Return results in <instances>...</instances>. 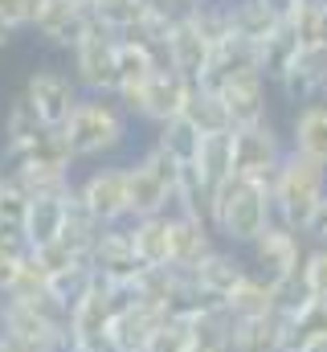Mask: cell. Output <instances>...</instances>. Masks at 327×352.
Returning <instances> with one entry per match:
<instances>
[{"instance_id":"cell-1","label":"cell","mask_w":327,"mask_h":352,"mask_svg":"<svg viewBox=\"0 0 327 352\" xmlns=\"http://www.w3.org/2000/svg\"><path fill=\"white\" fill-rule=\"evenodd\" d=\"M274 221V201H270V180H245L229 176L209 192V226L225 246H253Z\"/></svg>"},{"instance_id":"cell-2","label":"cell","mask_w":327,"mask_h":352,"mask_svg":"<svg viewBox=\"0 0 327 352\" xmlns=\"http://www.w3.org/2000/svg\"><path fill=\"white\" fill-rule=\"evenodd\" d=\"M327 197V168L299 156L295 148L286 152V160L278 164V173L270 176V201H274V221L291 226V230H307V221L315 217V209Z\"/></svg>"},{"instance_id":"cell-3","label":"cell","mask_w":327,"mask_h":352,"mask_svg":"<svg viewBox=\"0 0 327 352\" xmlns=\"http://www.w3.org/2000/svg\"><path fill=\"white\" fill-rule=\"evenodd\" d=\"M131 115L119 107V98H98V94H86L78 102V111L70 115V123L62 127L66 140H70V152L74 160H102L111 152H119L127 144V123Z\"/></svg>"},{"instance_id":"cell-4","label":"cell","mask_w":327,"mask_h":352,"mask_svg":"<svg viewBox=\"0 0 327 352\" xmlns=\"http://www.w3.org/2000/svg\"><path fill=\"white\" fill-rule=\"evenodd\" d=\"M70 62H74V78H78L82 94L115 98V90H119V37L106 33L94 16H90L86 37L70 50Z\"/></svg>"},{"instance_id":"cell-5","label":"cell","mask_w":327,"mask_h":352,"mask_svg":"<svg viewBox=\"0 0 327 352\" xmlns=\"http://www.w3.org/2000/svg\"><path fill=\"white\" fill-rule=\"evenodd\" d=\"M119 303H123L119 287H111L106 278L94 274L90 291L82 295L78 303H74V311H70V340H74V349L78 352H111L106 349V332H111V320H115Z\"/></svg>"},{"instance_id":"cell-6","label":"cell","mask_w":327,"mask_h":352,"mask_svg":"<svg viewBox=\"0 0 327 352\" xmlns=\"http://www.w3.org/2000/svg\"><path fill=\"white\" fill-rule=\"evenodd\" d=\"M307 250H311V242L299 230L270 221V230L249 246V266H253V274H262L270 283H291V278H299Z\"/></svg>"},{"instance_id":"cell-7","label":"cell","mask_w":327,"mask_h":352,"mask_svg":"<svg viewBox=\"0 0 327 352\" xmlns=\"http://www.w3.org/2000/svg\"><path fill=\"white\" fill-rule=\"evenodd\" d=\"M78 201L98 226H127L131 221V184L123 164L94 168L78 180Z\"/></svg>"},{"instance_id":"cell-8","label":"cell","mask_w":327,"mask_h":352,"mask_svg":"<svg viewBox=\"0 0 327 352\" xmlns=\"http://www.w3.org/2000/svg\"><path fill=\"white\" fill-rule=\"evenodd\" d=\"M25 98L37 107V115H41L45 127L62 131L86 94H82V87H78L74 74H66V70H58V66H41L37 74H29V82H25Z\"/></svg>"},{"instance_id":"cell-9","label":"cell","mask_w":327,"mask_h":352,"mask_svg":"<svg viewBox=\"0 0 327 352\" xmlns=\"http://www.w3.org/2000/svg\"><path fill=\"white\" fill-rule=\"evenodd\" d=\"M291 144H282V135L274 131V123H258V127H238L234 131V176L245 180H270L278 173V164L286 160Z\"/></svg>"},{"instance_id":"cell-10","label":"cell","mask_w":327,"mask_h":352,"mask_svg":"<svg viewBox=\"0 0 327 352\" xmlns=\"http://www.w3.org/2000/svg\"><path fill=\"white\" fill-rule=\"evenodd\" d=\"M172 316H164L160 307L144 303L139 295H127L111 320V332H106V349L111 352H148L156 332L168 324Z\"/></svg>"},{"instance_id":"cell-11","label":"cell","mask_w":327,"mask_h":352,"mask_svg":"<svg viewBox=\"0 0 327 352\" xmlns=\"http://www.w3.org/2000/svg\"><path fill=\"white\" fill-rule=\"evenodd\" d=\"M90 270H94L98 278H106L111 287H119V291L139 283L144 266L135 258V246H131V230H127V226H106V230L98 234V242H94V250H90Z\"/></svg>"},{"instance_id":"cell-12","label":"cell","mask_w":327,"mask_h":352,"mask_svg":"<svg viewBox=\"0 0 327 352\" xmlns=\"http://www.w3.org/2000/svg\"><path fill=\"white\" fill-rule=\"evenodd\" d=\"M249 274H253V266L245 263L234 246H217L205 263L192 270V287H196V295H201L205 303L225 307V303H229V295L242 287Z\"/></svg>"},{"instance_id":"cell-13","label":"cell","mask_w":327,"mask_h":352,"mask_svg":"<svg viewBox=\"0 0 327 352\" xmlns=\"http://www.w3.org/2000/svg\"><path fill=\"white\" fill-rule=\"evenodd\" d=\"M192 94L196 87L188 82V78H180L176 70H156L152 74V82L144 87V98H139V119H148L152 127H164V123H172V119H180L184 111H188V102H192Z\"/></svg>"},{"instance_id":"cell-14","label":"cell","mask_w":327,"mask_h":352,"mask_svg":"<svg viewBox=\"0 0 327 352\" xmlns=\"http://www.w3.org/2000/svg\"><path fill=\"white\" fill-rule=\"evenodd\" d=\"M74 152H70V140L66 131H45L41 140H33L29 148L21 152H8L0 156V168L4 173H54V176H74Z\"/></svg>"},{"instance_id":"cell-15","label":"cell","mask_w":327,"mask_h":352,"mask_svg":"<svg viewBox=\"0 0 327 352\" xmlns=\"http://www.w3.org/2000/svg\"><path fill=\"white\" fill-rule=\"evenodd\" d=\"M33 29L58 45V50H74L86 29H90V8L82 0H41L37 4V16H33Z\"/></svg>"},{"instance_id":"cell-16","label":"cell","mask_w":327,"mask_h":352,"mask_svg":"<svg viewBox=\"0 0 327 352\" xmlns=\"http://www.w3.org/2000/svg\"><path fill=\"white\" fill-rule=\"evenodd\" d=\"M209 62H213V41L201 37V29L188 16H180L172 25V37H168V70H176L180 78L201 87L209 74Z\"/></svg>"},{"instance_id":"cell-17","label":"cell","mask_w":327,"mask_h":352,"mask_svg":"<svg viewBox=\"0 0 327 352\" xmlns=\"http://www.w3.org/2000/svg\"><path fill=\"white\" fill-rule=\"evenodd\" d=\"M324 90H327V45L303 50L299 62L278 78V94H282L286 102H295V111L307 107V102H319Z\"/></svg>"},{"instance_id":"cell-18","label":"cell","mask_w":327,"mask_h":352,"mask_svg":"<svg viewBox=\"0 0 327 352\" xmlns=\"http://www.w3.org/2000/svg\"><path fill=\"white\" fill-rule=\"evenodd\" d=\"M217 234L205 217H184V213H172V266L192 274L196 266L205 263L213 250H217Z\"/></svg>"},{"instance_id":"cell-19","label":"cell","mask_w":327,"mask_h":352,"mask_svg":"<svg viewBox=\"0 0 327 352\" xmlns=\"http://www.w3.org/2000/svg\"><path fill=\"white\" fill-rule=\"evenodd\" d=\"M245 74H262V54L258 45H249L242 37H229L221 45H213V62H209V74H205V90H225L229 82H238Z\"/></svg>"},{"instance_id":"cell-20","label":"cell","mask_w":327,"mask_h":352,"mask_svg":"<svg viewBox=\"0 0 327 352\" xmlns=\"http://www.w3.org/2000/svg\"><path fill=\"white\" fill-rule=\"evenodd\" d=\"M229 107V119H234V131L238 127H258V123H270V82L262 74H245L238 82H229L225 90H217Z\"/></svg>"},{"instance_id":"cell-21","label":"cell","mask_w":327,"mask_h":352,"mask_svg":"<svg viewBox=\"0 0 327 352\" xmlns=\"http://www.w3.org/2000/svg\"><path fill=\"white\" fill-rule=\"evenodd\" d=\"M127 230H131V246H135V258L144 270H168L172 266V213L127 221Z\"/></svg>"},{"instance_id":"cell-22","label":"cell","mask_w":327,"mask_h":352,"mask_svg":"<svg viewBox=\"0 0 327 352\" xmlns=\"http://www.w3.org/2000/svg\"><path fill=\"white\" fill-rule=\"evenodd\" d=\"M286 311L234 320V352H286Z\"/></svg>"},{"instance_id":"cell-23","label":"cell","mask_w":327,"mask_h":352,"mask_svg":"<svg viewBox=\"0 0 327 352\" xmlns=\"http://www.w3.org/2000/svg\"><path fill=\"white\" fill-rule=\"evenodd\" d=\"M74 192V188H70ZM70 192L62 197H33L29 201V221H25V246L37 250V246H49L62 238L66 230V213H70Z\"/></svg>"},{"instance_id":"cell-24","label":"cell","mask_w":327,"mask_h":352,"mask_svg":"<svg viewBox=\"0 0 327 352\" xmlns=\"http://www.w3.org/2000/svg\"><path fill=\"white\" fill-rule=\"evenodd\" d=\"M291 148L327 168V102H307L291 119Z\"/></svg>"},{"instance_id":"cell-25","label":"cell","mask_w":327,"mask_h":352,"mask_svg":"<svg viewBox=\"0 0 327 352\" xmlns=\"http://www.w3.org/2000/svg\"><path fill=\"white\" fill-rule=\"evenodd\" d=\"M192 168H196V176L209 188H217L221 180H229L234 176V131H225V135H201Z\"/></svg>"},{"instance_id":"cell-26","label":"cell","mask_w":327,"mask_h":352,"mask_svg":"<svg viewBox=\"0 0 327 352\" xmlns=\"http://www.w3.org/2000/svg\"><path fill=\"white\" fill-rule=\"evenodd\" d=\"M45 131H54V127H45L41 123V115H37V107L25 98V90L12 98V107H8V115H4V156L8 152H21V148H29L33 140H41Z\"/></svg>"},{"instance_id":"cell-27","label":"cell","mask_w":327,"mask_h":352,"mask_svg":"<svg viewBox=\"0 0 327 352\" xmlns=\"http://www.w3.org/2000/svg\"><path fill=\"white\" fill-rule=\"evenodd\" d=\"M258 54H262V78H266L270 87H278V78L299 62L303 41H299V37H295V29L282 21V25H278V33H274V37H266V41L258 45Z\"/></svg>"},{"instance_id":"cell-28","label":"cell","mask_w":327,"mask_h":352,"mask_svg":"<svg viewBox=\"0 0 327 352\" xmlns=\"http://www.w3.org/2000/svg\"><path fill=\"white\" fill-rule=\"evenodd\" d=\"M229 16H234V37H242L249 45H262V41L274 37L278 25H282V16L270 12L262 0H234V4H229Z\"/></svg>"},{"instance_id":"cell-29","label":"cell","mask_w":327,"mask_h":352,"mask_svg":"<svg viewBox=\"0 0 327 352\" xmlns=\"http://www.w3.org/2000/svg\"><path fill=\"white\" fill-rule=\"evenodd\" d=\"M225 311L234 320H249V316H266V311H278V287L262 274H249L242 287L229 295Z\"/></svg>"},{"instance_id":"cell-30","label":"cell","mask_w":327,"mask_h":352,"mask_svg":"<svg viewBox=\"0 0 327 352\" xmlns=\"http://www.w3.org/2000/svg\"><path fill=\"white\" fill-rule=\"evenodd\" d=\"M184 119H188L201 135H225V131H234V119H229L225 98H221L217 90H205V87H196L188 111H184Z\"/></svg>"},{"instance_id":"cell-31","label":"cell","mask_w":327,"mask_h":352,"mask_svg":"<svg viewBox=\"0 0 327 352\" xmlns=\"http://www.w3.org/2000/svg\"><path fill=\"white\" fill-rule=\"evenodd\" d=\"M286 352L303 349V344H319L327 340V303H303V307H295L291 316H286Z\"/></svg>"},{"instance_id":"cell-32","label":"cell","mask_w":327,"mask_h":352,"mask_svg":"<svg viewBox=\"0 0 327 352\" xmlns=\"http://www.w3.org/2000/svg\"><path fill=\"white\" fill-rule=\"evenodd\" d=\"M90 16H94L106 33L127 37V33L148 16V4H144V0H94V4H90Z\"/></svg>"},{"instance_id":"cell-33","label":"cell","mask_w":327,"mask_h":352,"mask_svg":"<svg viewBox=\"0 0 327 352\" xmlns=\"http://www.w3.org/2000/svg\"><path fill=\"white\" fill-rule=\"evenodd\" d=\"M229 4H234V0H196V4L188 8V21L201 29V37H209L213 45H221V41H229V37H234Z\"/></svg>"},{"instance_id":"cell-34","label":"cell","mask_w":327,"mask_h":352,"mask_svg":"<svg viewBox=\"0 0 327 352\" xmlns=\"http://www.w3.org/2000/svg\"><path fill=\"white\" fill-rule=\"evenodd\" d=\"M286 25L295 29V37L303 41V50L327 45V0H303V4L291 12Z\"/></svg>"},{"instance_id":"cell-35","label":"cell","mask_w":327,"mask_h":352,"mask_svg":"<svg viewBox=\"0 0 327 352\" xmlns=\"http://www.w3.org/2000/svg\"><path fill=\"white\" fill-rule=\"evenodd\" d=\"M156 144H160L176 164H192V156H196V148H201V131L180 115V119H172V123L156 127Z\"/></svg>"},{"instance_id":"cell-36","label":"cell","mask_w":327,"mask_h":352,"mask_svg":"<svg viewBox=\"0 0 327 352\" xmlns=\"http://www.w3.org/2000/svg\"><path fill=\"white\" fill-rule=\"evenodd\" d=\"M299 283L307 291L311 303H327V246H311L307 258H303V270H299Z\"/></svg>"},{"instance_id":"cell-37","label":"cell","mask_w":327,"mask_h":352,"mask_svg":"<svg viewBox=\"0 0 327 352\" xmlns=\"http://www.w3.org/2000/svg\"><path fill=\"white\" fill-rule=\"evenodd\" d=\"M25 258H29V246L21 238H0V303L8 299V287H12Z\"/></svg>"},{"instance_id":"cell-38","label":"cell","mask_w":327,"mask_h":352,"mask_svg":"<svg viewBox=\"0 0 327 352\" xmlns=\"http://www.w3.org/2000/svg\"><path fill=\"white\" fill-rule=\"evenodd\" d=\"M33 258H37V266L45 270V274H58V270H70V266L86 263L82 254H74L66 242H49V246H37V250H29Z\"/></svg>"},{"instance_id":"cell-39","label":"cell","mask_w":327,"mask_h":352,"mask_svg":"<svg viewBox=\"0 0 327 352\" xmlns=\"http://www.w3.org/2000/svg\"><path fill=\"white\" fill-rule=\"evenodd\" d=\"M37 4L41 0H0V21L8 29H33V16H37Z\"/></svg>"},{"instance_id":"cell-40","label":"cell","mask_w":327,"mask_h":352,"mask_svg":"<svg viewBox=\"0 0 327 352\" xmlns=\"http://www.w3.org/2000/svg\"><path fill=\"white\" fill-rule=\"evenodd\" d=\"M303 238H307L311 246H327V197H324V205L315 209V217L307 221V230H303Z\"/></svg>"},{"instance_id":"cell-41","label":"cell","mask_w":327,"mask_h":352,"mask_svg":"<svg viewBox=\"0 0 327 352\" xmlns=\"http://www.w3.org/2000/svg\"><path fill=\"white\" fill-rule=\"evenodd\" d=\"M4 352H49V349L45 344H33V340H16V336L4 332Z\"/></svg>"},{"instance_id":"cell-42","label":"cell","mask_w":327,"mask_h":352,"mask_svg":"<svg viewBox=\"0 0 327 352\" xmlns=\"http://www.w3.org/2000/svg\"><path fill=\"white\" fill-rule=\"evenodd\" d=\"M12 33H16V29H8V25H4V21H0V50H4V45H8V41H12Z\"/></svg>"},{"instance_id":"cell-43","label":"cell","mask_w":327,"mask_h":352,"mask_svg":"<svg viewBox=\"0 0 327 352\" xmlns=\"http://www.w3.org/2000/svg\"><path fill=\"white\" fill-rule=\"evenodd\" d=\"M0 352H4V332H0Z\"/></svg>"},{"instance_id":"cell-44","label":"cell","mask_w":327,"mask_h":352,"mask_svg":"<svg viewBox=\"0 0 327 352\" xmlns=\"http://www.w3.org/2000/svg\"><path fill=\"white\" fill-rule=\"evenodd\" d=\"M82 4H86V8H90V4H94V0H82Z\"/></svg>"},{"instance_id":"cell-45","label":"cell","mask_w":327,"mask_h":352,"mask_svg":"<svg viewBox=\"0 0 327 352\" xmlns=\"http://www.w3.org/2000/svg\"><path fill=\"white\" fill-rule=\"evenodd\" d=\"M324 102H327V90H324Z\"/></svg>"},{"instance_id":"cell-46","label":"cell","mask_w":327,"mask_h":352,"mask_svg":"<svg viewBox=\"0 0 327 352\" xmlns=\"http://www.w3.org/2000/svg\"><path fill=\"white\" fill-rule=\"evenodd\" d=\"M0 311H4V303H0Z\"/></svg>"},{"instance_id":"cell-47","label":"cell","mask_w":327,"mask_h":352,"mask_svg":"<svg viewBox=\"0 0 327 352\" xmlns=\"http://www.w3.org/2000/svg\"><path fill=\"white\" fill-rule=\"evenodd\" d=\"M0 176H4V168H0Z\"/></svg>"}]
</instances>
